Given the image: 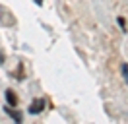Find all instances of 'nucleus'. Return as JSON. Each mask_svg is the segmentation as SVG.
Returning <instances> with one entry per match:
<instances>
[{
	"mask_svg": "<svg viewBox=\"0 0 128 124\" xmlns=\"http://www.w3.org/2000/svg\"><path fill=\"white\" fill-rule=\"evenodd\" d=\"M45 105H47V101L43 99V97L33 99L31 105H29V112H31V114H39V112H43V110H45Z\"/></svg>",
	"mask_w": 128,
	"mask_h": 124,
	"instance_id": "1",
	"label": "nucleus"
},
{
	"mask_svg": "<svg viewBox=\"0 0 128 124\" xmlns=\"http://www.w3.org/2000/svg\"><path fill=\"white\" fill-rule=\"evenodd\" d=\"M6 99H8V105H10V107H16V105H18V97H16V93L12 91V89L6 91Z\"/></svg>",
	"mask_w": 128,
	"mask_h": 124,
	"instance_id": "2",
	"label": "nucleus"
},
{
	"mask_svg": "<svg viewBox=\"0 0 128 124\" xmlns=\"http://www.w3.org/2000/svg\"><path fill=\"white\" fill-rule=\"evenodd\" d=\"M6 112H8V114L12 116V118H14L16 122H22V120H24V116L20 114L18 110H14V108H12V107H6Z\"/></svg>",
	"mask_w": 128,
	"mask_h": 124,
	"instance_id": "3",
	"label": "nucleus"
},
{
	"mask_svg": "<svg viewBox=\"0 0 128 124\" xmlns=\"http://www.w3.org/2000/svg\"><path fill=\"white\" fill-rule=\"evenodd\" d=\"M120 70H122V76H124V80L128 82V64H122V68H120Z\"/></svg>",
	"mask_w": 128,
	"mask_h": 124,
	"instance_id": "4",
	"label": "nucleus"
},
{
	"mask_svg": "<svg viewBox=\"0 0 128 124\" xmlns=\"http://www.w3.org/2000/svg\"><path fill=\"white\" fill-rule=\"evenodd\" d=\"M118 25L122 27V31H126V23H124V20H122V18H118Z\"/></svg>",
	"mask_w": 128,
	"mask_h": 124,
	"instance_id": "5",
	"label": "nucleus"
}]
</instances>
